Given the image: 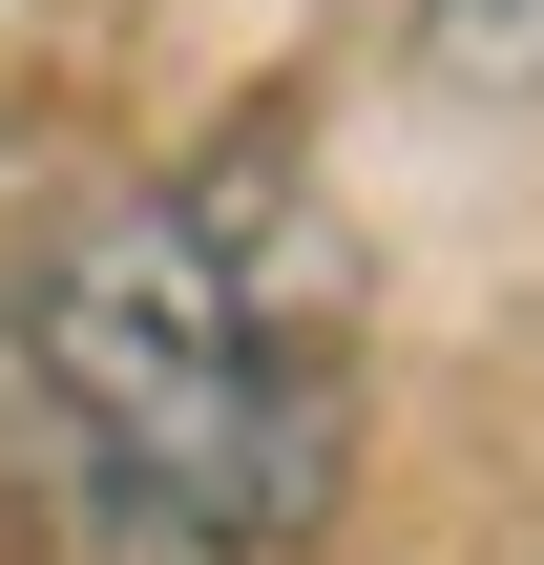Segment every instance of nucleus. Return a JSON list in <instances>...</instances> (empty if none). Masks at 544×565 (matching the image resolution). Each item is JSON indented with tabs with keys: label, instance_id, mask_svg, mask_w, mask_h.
Masks as SVG:
<instances>
[{
	"label": "nucleus",
	"instance_id": "obj_1",
	"mask_svg": "<svg viewBox=\"0 0 544 565\" xmlns=\"http://www.w3.org/2000/svg\"><path fill=\"white\" fill-rule=\"evenodd\" d=\"M0 398H42L63 503L105 565H273L314 545L356 377L294 273L231 252L210 189H105L0 273Z\"/></svg>",
	"mask_w": 544,
	"mask_h": 565
},
{
	"label": "nucleus",
	"instance_id": "obj_2",
	"mask_svg": "<svg viewBox=\"0 0 544 565\" xmlns=\"http://www.w3.org/2000/svg\"><path fill=\"white\" fill-rule=\"evenodd\" d=\"M419 63H440V84H482V105H503V84L544 105V0H419Z\"/></svg>",
	"mask_w": 544,
	"mask_h": 565
}]
</instances>
